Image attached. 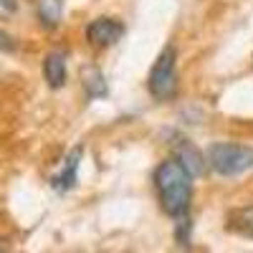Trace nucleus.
<instances>
[{
    "label": "nucleus",
    "mask_w": 253,
    "mask_h": 253,
    "mask_svg": "<svg viewBox=\"0 0 253 253\" xmlns=\"http://www.w3.org/2000/svg\"><path fill=\"white\" fill-rule=\"evenodd\" d=\"M228 230H233L238 236L253 238V205H246L236 213H230L228 218Z\"/></svg>",
    "instance_id": "9d476101"
},
{
    "label": "nucleus",
    "mask_w": 253,
    "mask_h": 253,
    "mask_svg": "<svg viewBox=\"0 0 253 253\" xmlns=\"http://www.w3.org/2000/svg\"><path fill=\"white\" fill-rule=\"evenodd\" d=\"M155 187L167 215L175 220L187 215L190 200H193V177L177 160H165L155 170Z\"/></svg>",
    "instance_id": "f257e3e1"
},
{
    "label": "nucleus",
    "mask_w": 253,
    "mask_h": 253,
    "mask_svg": "<svg viewBox=\"0 0 253 253\" xmlns=\"http://www.w3.org/2000/svg\"><path fill=\"white\" fill-rule=\"evenodd\" d=\"M218 175L233 177L253 167V147L236 144V142H215L208 147V160H205Z\"/></svg>",
    "instance_id": "f03ea898"
},
{
    "label": "nucleus",
    "mask_w": 253,
    "mask_h": 253,
    "mask_svg": "<svg viewBox=\"0 0 253 253\" xmlns=\"http://www.w3.org/2000/svg\"><path fill=\"white\" fill-rule=\"evenodd\" d=\"M124 36V23L117 18H96L86 26V41L91 46H112Z\"/></svg>",
    "instance_id": "20e7f679"
},
{
    "label": "nucleus",
    "mask_w": 253,
    "mask_h": 253,
    "mask_svg": "<svg viewBox=\"0 0 253 253\" xmlns=\"http://www.w3.org/2000/svg\"><path fill=\"white\" fill-rule=\"evenodd\" d=\"M0 5H3L5 10H10V13H13V10L18 8V0H0Z\"/></svg>",
    "instance_id": "f8f14e48"
},
{
    "label": "nucleus",
    "mask_w": 253,
    "mask_h": 253,
    "mask_svg": "<svg viewBox=\"0 0 253 253\" xmlns=\"http://www.w3.org/2000/svg\"><path fill=\"white\" fill-rule=\"evenodd\" d=\"M43 76L51 89H61L66 84V56L61 51H51L43 58Z\"/></svg>",
    "instance_id": "6e6552de"
},
{
    "label": "nucleus",
    "mask_w": 253,
    "mask_h": 253,
    "mask_svg": "<svg viewBox=\"0 0 253 253\" xmlns=\"http://www.w3.org/2000/svg\"><path fill=\"white\" fill-rule=\"evenodd\" d=\"M175 160L190 172V177H200V175L205 172V160H203V155H200L187 139H180V142H177Z\"/></svg>",
    "instance_id": "423d86ee"
},
{
    "label": "nucleus",
    "mask_w": 253,
    "mask_h": 253,
    "mask_svg": "<svg viewBox=\"0 0 253 253\" xmlns=\"http://www.w3.org/2000/svg\"><path fill=\"white\" fill-rule=\"evenodd\" d=\"M15 48V41L5 33V31H0V53H8V51H13Z\"/></svg>",
    "instance_id": "9b49d317"
},
{
    "label": "nucleus",
    "mask_w": 253,
    "mask_h": 253,
    "mask_svg": "<svg viewBox=\"0 0 253 253\" xmlns=\"http://www.w3.org/2000/svg\"><path fill=\"white\" fill-rule=\"evenodd\" d=\"M79 162H81V147H76V150H71V152L66 155V160H63V167L51 177V187L58 190V193H66V190H71V187L76 185Z\"/></svg>",
    "instance_id": "39448f33"
},
{
    "label": "nucleus",
    "mask_w": 253,
    "mask_h": 253,
    "mask_svg": "<svg viewBox=\"0 0 253 253\" xmlns=\"http://www.w3.org/2000/svg\"><path fill=\"white\" fill-rule=\"evenodd\" d=\"M81 86H84V91H86L89 99H101V96L109 94L104 74H101L99 66H94V63H86V66L81 69Z\"/></svg>",
    "instance_id": "0eeeda50"
},
{
    "label": "nucleus",
    "mask_w": 253,
    "mask_h": 253,
    "mask_svg": "<svg viewBox=\"0 0 253 253\" xmlns=\"http://www.w3.org/2000/svg\"><path fill=\"white\" fill-rule=\"evenodd\" d=\"M61 13H63L61 0H36V15L43 28H56L61 23Z\"/></svg>",
    "instance_id": "1a4fd4ad"
},
{
    "label": "nucleus",
    "mask_w": 253,
    "mask_h": 253,
    "mask_svg": "<svg viewBox=\"0 0 253 253\" xmlns=\"http://www.w3.org/2000/svg\"><path fill=\"white\" fill-rule=\"evenodd\" d=\"M175 61H177L175 46H165L162 53H160L157 61H155L152 71H150V81H147V86H150V94H152L157 101H167V99L175 94V89H177Z\"/></svg>",
    "instance_id": "7ed1b4c3"
}]
</instances>
